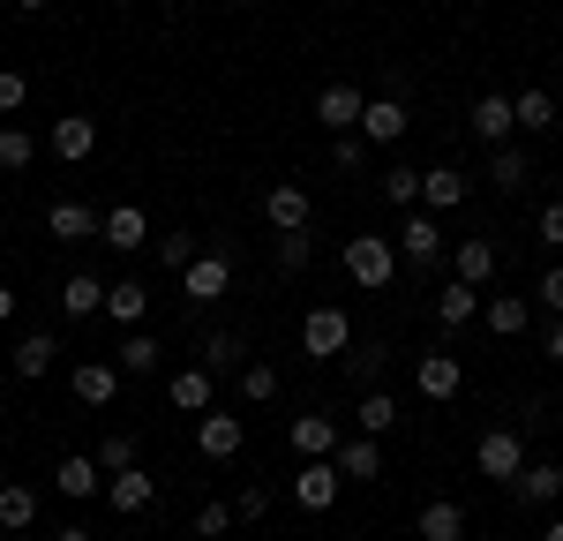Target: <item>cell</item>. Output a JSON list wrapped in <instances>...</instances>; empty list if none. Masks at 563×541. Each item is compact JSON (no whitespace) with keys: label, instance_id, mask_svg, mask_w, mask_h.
Listing matches in <instances>:
<instances>
[{"label":"cell","instance_id":"obj_1","mask_svg":"<svg viewBox=\"0 0 563 541\" xmlns=\"http://www.w3.org/2000/svg\"><path fill=\"white\" fill-rule=\"evenodd\" d=\"M339 264H346V278L361 286V294H384L390 278H398V264H406V256H398V241H384V233H353Z\"/></svg>","mask_w":563,"mask_h":541},{"label":"cell","instance_id":"obj_2","mask_svg":"<svg viewBox=\"0 0 563 541\" xmlns=\"http://www.w3.org/2000/svg\"><path fill=\"white\" fill-rule=\"evenodd\" d=\"M353 339H361V323H353L339 301H323V309L301 316V354H308V361H346Z\"/></svg>","mask_w":563,"mask_h":541},{"label":"cell","instance_id":"obj_3","mask_svg":"<svg viewBox=\"0 0 563 541\" xmlns=\"http://www.w3.org/2000/svg\"><path fill=\"white\" fill-rule=\"evenodd\" d=\"M180 294H188V309H211V301H225V294H233V256H225V249H203L196 264L180 270Z\"/></svg>","mask_w":563,"mask_h":541},{"label":"cell","instance_id":"obj_4","mask_svg":"<svg viewBox=\"0 0 563 541\" xmlns=\"http://www.w3.org/2000/svg\"><path fill=\"white\" fill-rule=\"evenodd\" d=\"M519 466H526V437H519V429H488V437L474 444V474H481V482H504V489H511Z\"/></svg>","mask_w":563,"mask_h":541},{"label":"cell","instance_id":"obj_5","mask_svg":"<svg viewBox=\"0 0 563 541\" xmlns=\"http://www.w3.org/2000/svg\"><path fill=\"white\" fill-rule=\"evenodd\" d=\"M196 451L218 459V466H225V459H241V451H249V421H241V413H225V406L196 413Z\"/></svg>","mask_w":563,"mask_h":541},{"label":"cell","instance_id":"obj_6","mask_svg":"<svg viewBox=\"0 0 563 541\" xmlns=\"http://www.w3.org/2000/svg\"><path fill=\"white\" fill-rule=\"evenodd\" d=\"M466 129L496 151V143H511L519 135V106H511V90H481L474 106H466Z\"/></svg>","mask_w":563,"mask_h":541},{"label":"cell","instance_id":"obj_7","mask_svg":"<svg viewBox=\"0 0 563 541\" xmlns=\"http://www.w3.org/2000/svg\"><path fill=\"white\" fill-rule=\"evenodd\" d=\"M339 489H346L339 459H301V474H294V504H301V511H331Z\"/></svg>","mask_w":563,"mask_h":541},{"label":"cell","instance_id":"obj_8","mask_svg":"<svg viewBox=\"0 0 563 541\" xmlns=\"http://www.w3.org/2000/svg\"><path fill=\"white\" fill-rule=\"evenodd\" d=\"M406 129H413V113H406V98H398V90L368 98V113H361V143H368V151H390Z\"/></svg>","mask_w":563,"mask_h":541},{"label":"cell","instance_id":"obj_9","mask_svg":"<svg viewBox=\"0 0 563 541\" xmlns=\"http://www.w3.org/2000/svg\"><path fill=\"white\" fill-rule=\"evenodd\" d=\"M308 219H316V203H308L301 180H278V188H263V225H271V233H301Z\"/></svg>","mask_w":563,"mask_h":541},{"label":"cell","instance_id":"obj_10","mask_svg":"<svg viewBox=\"0 0 563 541\" xmlns=\"http://www.w3.org/2000/svg\"><path fill=\"white\" fill-rule=\"evenodd\" d=\"M45 151H53L60 166H90V151H98V121H90V113H60L53 135H45Z\"/></svg>","mask_w":563,"mask_h":541},{"label":"cell","instance_id":"obj_11","mask_svg":"<svg viewBox=\"0 0 563 541\" xmlns=\"http://www.w3.org/2000/svg\"><path fill=\"white\" fill-rule=\"evenodd\" d=\"M53 489L68 496V504H90V496H106V466H98V451H68V459L53 466Z\"/></svg>","mask_w":563,"mask_h":541},{"label":"cell","instance_id":"obj_12","mask_svg":"<svg viewBox=\"0 0 563 541\" xmlns=\"http://www.w3.org/2000/svg\"><path fill=\"white\" fill-rule=\"evenodd\" d=\"M361 113H368V90H353V84H323L316 90V121H323L331 135H353Z\"/></svg>","mask_w":563,"mask_h":541},{"label":"cell","instance_id":"obj_13","mask_svg":"<svg viewBox=\"0 0 563 541\" xmlns=\"http://www.w3.org/2000/svg\"><path fill=\"white\" fill-rule=\"evenodd\" d=\"M398 256L413 270H435L443 264V225L429 219V211H406V225H398Z\"/></svg>","mask_w":563,"mask_h":541},{"label":"cell","instance_id":"obj_14","mask_svg":"<svg viewBox=\"0 0 563 541\" xmlns=\"http://www.w3.org/2000/svg\"><path fill=\"white\" fill-rule=\"evenodd\" d=\"M98 241H106L113 256H143V241H151V219H143V203H113V211L98 219Z\"/></svg>","mask_w":563,"mask_h":541},{"label":"cell","instance_id":"obj_15","mask_svg":"<svg viewBox=\"0 0 563 541\" xmlns=\"http://www.w3.org/2000/svg\"><path fill=\"white\" fill-rule=\"evenodd\" d=\"M413 391L435 399V406H451L459 391H466V368H459L451 354H421V361H413Z\"/></svg>","mask_w":563,"mask_h":541},{"label":"cell","instance_id":"obj_16","mask_svg":"<svg viewBox=\"0 0 563 541\" xmlns=\"http://www.w3.org/2000/svg\"><path fill=\"white\" fill-rule=\"evenodd\" d=\"M166 406L174 413H211L218 406V376L196 361V368H180V376H166Z\"/></svg>","mask_w":563,"mask_h":541},{"label":"cell","instance_id":"obj_17","mask_svg":"<svg viewBox=\"0 0 563 541\" xmlns=\"http://www.w3.org/2000/svg\"><path fill=\"white\" fill-rule=\"evenodd\" d=\"M106 286H113V278H98V270H68V278H60V316H76V323L106 316Z\"/></svg>","mask_w":563,"mask_h":541},{"label":"cell","instance_id":"obj_18","mask_svg":"<svg viewBox=\"0 0 563 541\" xmlns=\"http://www.w3.org/2000/svg\"><path fill=\"white\" fill-rule=\"evenodd\" d=\"M98 219H106V211H90L76 196H53V203H45V233H53V241H90Z\"/></svg>","mask_w":563,"mask_h":541},{"label":"cell","instance_id":"obj_19","mask_svg":"<svg viewBox=\"0 0 563 541\" xmlns=\"http://www.w3.org/2000/svg\"><path fill=\"white\" fill-rule=\"evenodd\" d=\"M286 444L301 451V459H331V451L346 444V437H339V421H331V413H294V429H286Z\"/></svg>","mask_w":563,"mask_h":541},{"label":"cell","instance_id":"obj_20","mask_svg":"<svg viewBox=\"0 0 563 541\" xmlns=\"http://www.w3.org/2000/svg\"><path fill=\"white\" fill-rule=\"evenodd\" d=\"M511 496L533 504V511H541V504H556V496H563V466H556V459H526L519 482H511Z\"/></svg>","mask_w":563,"mask_h":541},{"label":"cell","instance_id":"obj_21","mask_svg":"<svg viewBox=\"0 0 563 541\" xmlns=\"http://www.w3.org/2000/svg\"><path fill=\"white\" fill-rule=\"evenodd\" d=\"M143 309H151V286H143L135 270H121V278L106 286V316H113L121 331H135V323H143Z\"/></svg>","mask_w":563,"mask_h":541},{"label":"cell","instance_id":"obj_22","mask_svg":"<svg viewBox=\"0 0 563 541\" xmlns=\"http://www.w3.org/2000/svg\"><path fill=\"white\" fill-rule=\"evenodd\" d=\"M413 534H421V541H466V504H451V496H435V504H421Z\"/></svg>","mask_w":563,"mask_h":541},{"label":"cell","instance_id":"obj_23","mask_svg":"<svg viewBox=\"0 0 563 541\" xmlns=\"http://www.w3.org/2000/svg\"><path fill=\"white\" fill-rule=\"evenodd\" d=\"M331 459H339L346 482H376V474H384V437H346Z\"/></svg>","mask_w":563,"mask_h":541},{"label":"cell","instance_id":"obj_24","mask_svg":"<svg viewBox=\"0 0 563 541\" xmlns=\"http://www.w3.org/2000/svg\"><path fill=\"white\" fill-rule=\"evenodd\" d=\"M249 339H241V331H203V368H211V376H241V368H249Z\"/></svg>","mask_w":563,"mask_h":541},{"label":"cell","instance_id":"obj_25","mask_svg":"<svg viewBox=\"0 0 563 541\" xmlns=\"http://www.w3.org/2000/svg\"><path fill=\"white\" fill-rule=\"evenodd\" d=\"M106 504H113V511H151V504H158V482H151L143 466H129V474H106Z\"/></svg>","mask_w":563,"mask_h":541},{"label":"cell","instance_id":"obj_26","mask_svg":"<svg viewBox=\"0 0 563 541\" xmlns=\"http://www.w3.org/2000/svg\"><path fill=\"white\" fill-rule=\"evenodd\" d=\"M474 316H481V286H466V278H451V286L435 294V323H443V331H466Z\"/></svg>","mask_w":563,"mask_h":541},{"label":"cell","instance_id":"obj_27","mask_svg":"<svg viewBox=\"0 0 563 541\" xmlns=\"http://www.w3.org/2000/svg\"><path fill=\"white\" fill-rule=\"evenodd\" d=\"M76 399H84L90 413L113 406V399H121V368H113V361H84V368H76Z\"/></svg>","mask_w":563,"mask_h":541},{"label":"cell","instance_id":"obj_28","mask_svg":"<svg viewBox=\"0 0 563 541\" xmlns=\"http://www.w3.org/2000/svg\"><path fill=\"white\" fill-rule=\"evenodd\" d=\"M526 180H533V158L511 151V143H496V151H488V188H496V196H519Z\"/></svg>","mask_w":563,"mask_h":541},{"label":"cell","instance_id":"obj_29","mask_svg":"<svg viewBox=\"0 0 563 541\" xmlns=\"http://www.w3.org/2000/svg\"><path fill=\"white\" fill-rule=\"evenodd\" d=\"M38 527V489L31 482H0V534H23Z\"/></svg>","mask_w":563,"mask_h":541},{"label":"cell","instance_id":"obj_30","mask_svg":"<svg viewBox=\"0 0 563 541\" xmlns=\"http://www.w3.org/2000/svg\"><path fill=\"white\" fill-rule=\"evenodd\" d=\"M384 361H390V339H353L339 368H346V376L361 384V391H376V376H384Z\"/></svg>","mask_w":563,"mask_h":541},{"label":"cell","instance_id":"obj_31","mask_svg":"<svg viewBox=\"0 0 563 541\" xmlns=\"http://www.w3.org/2000/svg\"><path fill=\"white\" fill-rule=\"evenodd\" d=\"M451 278H466V286H488V278H496V241H459V249H451Z\"/></svg>","mask_w":563,"mask_h":541},{"label":"cell","instance_id":"obj_32","mask_svg":"<svg viewBox=\"0 0 563 541\" xmlns=\"http://www.w3.org/2000/svg\"><path fill=\"white\" fill-rule=\"evenodd\" d=\"M53 354H60L53 331H23V339H15V384H38L45 368H53Z\"/></svg>","mask_w":563,"mask_h":541},{"label":"cell","instance_id":"obj_33","mask_svg":"<svg viewBox=\"0 0 563 541\" xmlns=\"http://www.w3.org/2000/svg\"><path fill=\"white\" fill-rule=\"evenodd\" d=\"M421 203H429V211H459V203H466V174H459V166H429V174H421Z\"/></svg>","mask_w":563,"mask_h":541},{"label":"cell","instance_id":"obj_34","mask_svg":"<svg viewBox=\"0 0 563 541\" xmlns=\"http://www.w3.org/2000/svg\"><path fill=\"white\" fill-rule=\"evenodd\" d=\"M481 323H488L496 339H511V331L533 323V301H526V294H496V301H481Z\"/></svg>","mask_w":563,"mask_h":541},{"label":"cell","instance_id":"obj_35","mask_svg":"<svg viewBox=\"0 0 563 541\" xmlns=\"http://www.w3.org/2000/svg\"><path fill=\"white\" fill-rule=\"evenodd\" d=\"M278 391H286V376H278L271 361H249V368L233 376V399H249V406H271Z\"/></svg>","mask_w":563,"mask_h":541},{"label":"cell","instance_id":"obj_36","mask_svg":"<svg viewBox=\"0 0 563 541\" xmlns=\"http://www.w3.org/2000/svg\"><path fill=\"white\" fill-rule=\"evenodd\" d=\"M353 421H361V437H390L398 429V399L390 391H361L353 399Z\"/></svg>","mask_w":563,"mask_h":541},{"label":"cell","instance_id":"obj_37","mask_svg":"<svg viewBox=\"0 0 563 541\" xmlns=\"http://www.w3.org/2000/svg\"><path fill=\"white\" fill-rule=\"evenodd\" d=\"M158 339H151V331H129V339H121V354H113V368H121V376H158Z\"/></svg>","mask_w":563,"mask_h":541},{"label":"cell","instance_id":"obj_38","mask_svg":"<svg viewBox=\"0 0 563 541\" xmlns=\"http://www.w3.org/2000/svg\"><path fill=\"white\" fill-rule=\"evenodd\" d=\"M511 106H519V129L526 135H549V129H556V90H511Z\"/></svg>","mask_w":563,"mask_h":541},{"label":"cell","instance_id":"obj_39","mask_svg":"<svg viewBox=\"0 0 563 541\" xmlns=\"http://www.w3.org/2000/svg\"><path fill=\"white\" fill-rule=\"evenodd\" d=\"M271 264H278V278H301L308 264H316V233H278V249H271Z\"/></svg>","mask_w":563,"mask_h":541},{"label":"cell","instance_id":"obj_40","mask_svg":"<svg viewBox=\"0 0 563 541\" xmlns=\"http://www.w3.org/2000/svg\"><path fill=\"white\" fill-rule=\"evenodd\" d=\"M31 158H38V135L0 121V174H31Z\"/></svg>","mask_w":563,"mask_h":541},{"label":"cell","instance_id":"obj_41","mask_svg":"<svg viewBox=\"0 0 563 541\" xmlns=\"http://www.w3.org/2000/svg\"><path fill=\"white\" fill-rule=\"evenodd\" d=\"M384 203L413 211V203H421V166H384Z\"/></svg>","mask_w":563,"mask_h":541},{"label":"cell","instance_id":"obj_42","mask_svg":"<svg viewBox=\"0 0 563 541\" xmlns=\"http://www.w3.org/2000/svg\"><path fill=\"white\" fill-rule=\"evenodd\" d=\"M196 256H203V249H196V233H188V225H174V233H158V264H166V270H188Z\"/></svg>","mask_w":563,"mask_h":541},{"label":"cell","instance_id":"obj_43","mask_svg":"<svg viewBox=\"0 0 563 541\" xmlns=\"http://www.w3.org/2000/svg\"><path fill=\"white\" fill-rule=\"evenodd\" d=\"M233 519H241L233 504H218V496H203V504H196V541H218V534H233Z\"/></svg>","mask_w":563,"mask_h":541},{"label":"cell","instance_id":"obj_44","mask_svg":"<svg viewBox=\"0 0 563 541\" xmlns=\"http://www.w3.org/2000/svg\"><path fill=\"white\" fill-rule=\"evenodd\" d=\"M98 466H106V474H129V466H143V444L121 429V437H106V444H98Z\"/></svg>","mask_w":563,"mask_h":541},{"label":"cell","instance_id":"obj_45","mask_svg":"<svg viewBox=\"0 0 563 541\" xmlns=\"http://www.w3.org/2000/svg\"><path fill=\"white\" fill-rule=\"evenodd\" d=\"M23 98H31L23 68H0V121H15V113H23Z\"/></svg>","mask_w":563,"mask_h":541},{"label":"cell","instance_id":"obj_46","mask_svg":"<svg viewBox=\"0 0 563 541\" xmlns=\"http://www.w3.org/2000/svg\"><path fill=\"white\" fill-rule=\"evenodd\" d=\"M331 158H339V174H361V158H368L361 129H353V135H331Z\"/></svg>","mask_w":563,"mask_h":541},{"label":"cell","instance_id":"obj_47","mask_svg":"<svg viewBox=\"0 0 563 541\" xmlns=\"http://www.w3.org/2000/svg\"><path fill=\"white\" fill-rule=\"evenodd\" d=\"M533 301L563 316V264H549V270H541V286H533Z\"/></svg>","mask_w":563,"mask_h":541},{"label":"cell","instance_id":"obj_48","mask_svg":"<svg viewBox=\"0 0 563 541\" xmlns=\"http://www.w3.org/2000/svg\"><path fill=\"white\" fill-rule=\"evenodd\" d=\"M533 233H541V249H563V196L541 211V219H533Z\"/></svg>","mask_w":563,"mask_h":541},{"label":"cell","instance_id":"obj_49","mask_svg":"<svg viewBox=\"0 0 563 541\" xmlns=\"http://www.w3.org/2000/svg\"><path fill=\"white\" fill-rule=\"evenodd\" d=\"M233 511H241V519H263V511H271V489H263V482H256V489H241V496H233Z\"/></svg>","mask_w":563,"mask_h":541},{"label":"cell","instance_id":"obj_50","mask_svg":"<svg viewBox=\"0 0 563 541\" xmlns=\"http://www.w3.org/2000/svg\"><path fill=\"white\" fill-rule=\"evenodd\" d=\"M541 354H549V361H556V368H563V316H556V323H549V339H541Z\"/></svg>","mask_w":563,"mask_h":541},{"label":"cell","instance_id":"obj_51","mask_svg":"<svg viewBox=\"0 0 563 541\" xmlns=\"http://www.w3.org/2000/svg\"><path fill=\"white\" fill-rule=\"evenodd\" d=\"M53 541H90V527H84V519H68V527H53Z\"/></svg>","mask_w":563,"mask_h":541},{"label":"cell","instance_id":"obj_52","mask_svg":"<svg viewBox=\"0 0 563 541\" xmlns=\"http://www.w3.org/2000/svg\"><path fill=\"white\" fill-rule=\"evenodd\" d=\"M8 316H15V294H8V286H0V323H8Z\"/></svg>","mask_w":563,"mask_h":541},{"label":"cell","instance_id":"obj_53","mask_svg":"<svg viewBox=\"0 0 563 541\" xmlns=\"http://www.w3.org/2000/svg\"><path fill=\"white\" fill-rule=\"evenodd\" d=\"M15 8H23V15H45V8H53V0H15Z\"/></svg>","mask_w":563,"mask_h":541},{"label":"cell","instance_id":"obj_54","mask_svg":"<svg viewBox=\"0 0 563 541\" xmlns=\"http://www.w3.org/2000/svg\"><path fill=\"white\" fill-rule=\"evenodd\" d=\"M541 541H563V519H549V534H541Z\"/></svg>","mask_w":563,"mask_h":541}]
</instances>
